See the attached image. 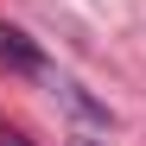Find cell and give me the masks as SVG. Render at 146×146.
I'll use <instances>...</instances> for the list:
<instances>
[{
  "label": "cell",
  "instance_id": "obj_2",
  "mask_svg": "<svg viewBox=\"0 0 146 146\" xmlns=\"http://www.w3.org/2000/svg\"><path fill=\"white\" fill-rule=\"evenodd\" d=\"M0 146H26V140H19V133H0Z\"/></svg>",
  "mask_w": 146,
  "mask_h": 146
},
{
  "label": "cell",
  "instance_id": "obj_1",
  "mask_svg": "<svg viewBox=\"0 0 146 146\" xmlns=\"http://www.w3.org/2000/svg\"><path fill=\"white\" fill-rule=\"evenodd\" d=\"M0 64H13V70H44V57L26 44V32H13V26H0Z\"/></svg>",
  "mask_w": 146,
  "mask_h": 146
},
{
  "label": "cell",
  "instance_id": "obj_3",
  "mask_svg": "<svg viewBox=\"0 0 146 146\" xmlns=\"http://www.w3.org/2000/svg\"><path fill=\"white\" fill-rule=\"evenodd\" d=\"M76 146H102V140H76Z\"/></svg>",
  "mask_w": 146,
  "mask_h": 146
}]
</instances>
